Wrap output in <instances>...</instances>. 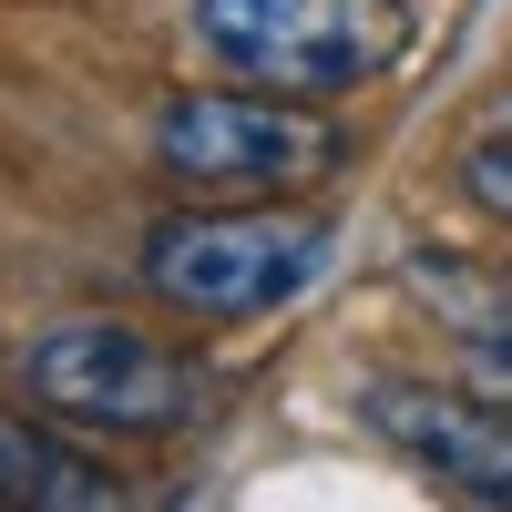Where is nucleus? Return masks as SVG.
Segmentation results:
<instances>
[{
    "label": "nucleus",
    "mask_w": 512,
    "mask_h": 512,
    "mask_svg": "<svg viewBox=\"0 0 512 512\" xmlns=\"http://www.w3.org/2000/svg\"><path fill=\"white\" fill-rule=\"evenodd\" d=\"M195 41L267 93L328 103L410 52V11L400 0H195Z\"/></svg>",
    "instance_id": "obj_1"
},
{
    "label": "nucleus",
    "mask_w": 512,
    "mask_h": 512,
    "mask_svg": "<svg viewBox=\"0 0 512 512\" xmlns=\"http://www.w3.org/2000/svg\"><path fill=\"white\" fill-rule=\"evenodd\" d=\"M328 267V236L277 205H216V216H164L144 236V287L185 318H267L308 297Z\"/></svg>",
    "instance_id": "obj_2"
},
{
    "label": "nucleus",
    "mask_w": 512,
    "mask_h": 512,
    "mask_svg": "<svg viewBox=\"0 0 512 512\" xmlns=\"http://www.w3.org/2000/svg\"><path fill=\"white\" fill-rule=\"evenodd\" d=\"M21 390L41 420H72V431H185L205 410V379L164 349V338L123 328V318H62L21 349Z\"/></svg>",
    "instance_id": "obj_3"
},
{
    "label": "nucleus",
    "mask_w": 512,
    "mask_h": 512,
    "mask_svg": "<svg viewBox=\"0 0 512 512\" xmlns=\"http://www.w3.org/2000/svg\"><path fill=\"white\" fill-rule=\"evenodd\" d=\"M154 164L195 195H277L338 164V134L318 113H297V93H175L154 113Z\"/></svg>",
    "instance_id": "obj_4"
},
{
    "label": "nucleus",
    "mask_w": 512,
    "mask_h": 512,
    "mask_svg": "<svg viewBox=\"0 0 512 512\" xmlns=\"http://www.w3.org/2000/svg\"><path fill=\"white\" fill-rule=\"evenodd\" d=\"M359 420L390 441L410 472H431L451 502L512 512V410L441 390V379H359Z\"/></svg>",
    "instance_id": "obj_5"
},
{
    "label": "nucleus",
    "mask_w": 512,
    "mask_h": 512,
    "mask_svg": "<svg viewBox=\"0 0 512 512\" xmlns=\"http://www.w3.org/2000/svg\"><path fill=\"white\" fill-rule=\"evenodd\" d=\"M0 502H31V512H113L123 482L103 451H82L62 431H41V420L0 410Z\"/></svg>",
    "instance_id": "obj_6"
},
{
    "label": "nucleus",
    "mask_w": 512,
    "mask_h": 512,
    "mask_svg": "<svg viewBox=\"0 0 512 512\" xmlns=\"http://www.w3.org/2000/svg\"><path fill=\"white\" fill-rule=\"evenodd\" d=\"M410 287L441 308V328L472 349L502 390H512V277H482V267H441V256H410Z\"/></svg>",
    "instance_id": "obj_7"
},
{
    "label": "nucleus",
    "mask_w": 512,
    "mask_h": 512,
    "mask_svg": "<svg viewBox=\"0 0 512 512\" xmlns=\"http://www.w3.org/2000/svg\"><path fill=\"white\" fill-rule=\"evenodd\" d=\"M461 195H472L482 216H502V226H512V134H482L472 154H461Z\"/></svg>",
    "instance_id": "obj_8"
}]
</instances>
